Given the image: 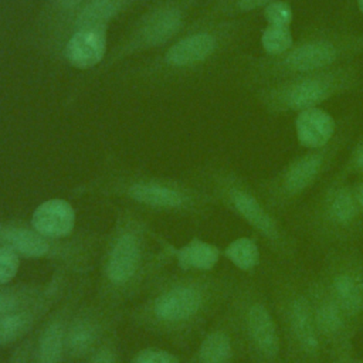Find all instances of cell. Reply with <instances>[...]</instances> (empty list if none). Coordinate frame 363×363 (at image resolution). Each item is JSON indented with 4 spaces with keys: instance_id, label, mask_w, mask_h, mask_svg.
I'll return each mask as SVG.
<instances>
[{
    "instance_id": "603a6c76",
    "label": "cell",
    "mask_w": 363,
    "mask_h": 363,
    "mask_svg": "<svg viewBox=\"0 0 363 363\" xmlns=\"http://www.w3.org/2000/svg\"><path fill=\"white\" fill-rule=\"evenodd\" d=\"M119 0H94L79 14L77 23L81 28L102 27L118 10Z\"/></svg>"
},
{
    "instance_id": "8fae6325",
    "label": "cell",
    "mask_w": 363,
    "mask_h": 363,
    "mask_svg": "<svg viewBox=\"0 0 363 363\" xmlns=\"http://www.w3.org/2000/svg\"><path fill=\"white\" fill-rule=\"evenodd\" d=\"M206 295L196 286H177L162 294L155 302V313L164 320H184L199 313Z\"/></svg>"
},
{
    "instance_id": "4316f807",
    "label": "cell",
    "mask_w": 363,
    "mask_h": 363,
    "mask_svg": "<svg viewBox=\"0 0 363 363\" xmlns=\"http://www.w3.org/2000/svg\"><path fill=\"white\" fill-rule=\"evenodd\" d=\"M27 326V318L21 313H6L0 316V343H7L18 337Z\"/></svg>"
},
{
    "instance_id": "83f0119b",
    "label": "cell",
    "mask_w": 363,
    "mask_h": 363,
    "mask_svg": "<svg viewBox=\"0 0 363 363\" xmlns=\"http://www.w3.org/2000/svg\"><path fill=\"white\" fill-rule=\"evenodd\" d=\"M339 172L347 179L350 176L363 177V135H360V138L354 142Z\"/></svg>"
},
{
    "instance_id": "484cf974",
    "label": "cell",
    "mask_w": 363,
    "mask_h": 363,
    "mask_svg": "<svg viewBox=\"0 0 363 363\" xmlns=\"http://www.w3.org/2000/svg\"><path fill=\"white\" fill-rule=\"evenodd\" d=\"M267 24L291 27L294 23V9L288 0H274L262 9Z\"/></svg>"
},
{
    "instance_id": "277c9868",
    "label": "cell",
    "mask_w": 363,
    "mask_h": 363,
    "mask_svg": "<svg viewBox=\"0 0 363 363\" xmlns=\"http://www.w3.org/2000/svg\"><path fill=\"white\" fill-rule=\"evenodd\" d=\"M362 82V69L353 61L259 85L257 99L271 115L298 113L318 108L335 96L353 92L360 88Z\"/></svg>"
},
{
    "instance_id": "e575fe53",
    "label": "cell",
    "mask_w": 363,
    "mask_h": 363,
    "mask_svg": "<svg viewBox=\"0 0 363 363\" xmlns=\"http://www.w3.org/2000/svg\"><path fill=\"white\" fill-rule=\"evenodd\" d=\"M330 363H363V360L356 354V352L349 353V354H342L329 359Z\"/></svg>"
},
{
    "instance_id": "4fadbf2b",
    "label": "cell",
    "mask_w": 363,
    "mask_h": 363,
    "mask_svg": "<svg viewBox=\"0 0 363 363\" xmlns=\"http://www.w3.org/2000/svg\"><path fill=\"white\" fill-rule=\"evenodd\" d=\"M75 221L72 207L64 200H48L40 204L33 214V227L43 237H64L71 233Z\"/></svg>"
},
{
    "instance_id": "4dcf8cb0",
    "label": "cell",
    "mask_w": 363,
    "mask_h": 363,
    "mask_svg": "<svg viewBox=\"0 0 363 363\" xmlns=\"http://www.w3.org/2000/svg\"><path fill=\"white\" fill-rule=\"evenodd\" d=\"M271 1L274 0H230L228 9L234 13H250L255 10H262Z\"/></svg>"
},
{
    "instance_id": "836d02e7",
    "label": "cell",
    "mask_w": 363,
    "mask_h": 363,
    "mask_svg": "<svg viewBox=\"0 0 363 363\" xmlns=\"http://www.w3.org/2000/svg\"><path fill=\"white\" fill-rule=\"evenodd\" d=\"M89 363H113V354L111 350L102 349L91 359Z\"/></svg>"
},
{
    "instance_id": "44dd1931",
    "label": "cell",
    "mask_w": 363,
    "mask_h": 363,
    "mask_svg": "<svg viewBox=\"0 0 363 363\" xmlns=\"http://www.w3.org/2000/svg\"><path fill=\"white\" fill-rule=\"evenodd\" d=\"M225 257L240 269L252 271L259 264V250L254 238L241 237L225 248Z\"/></svg>"
},
{
    "instance_id": "d6986e66",
    "label": "cell",
    "mask_w": 363,
    "mask_h": 363,
    "mask_svg": "<svg viewBox=\"0 0 363 363\" xmlns=\"http://www.w3.org/2000/svg\"><path fill=\"white\" fill-rule=\"evenodd\" d=\"M6 247L24 257H41L48 251V244L41 234L30 230H9L3 234Z\"/></svg>"
},
{
    "instance_id": "ffe728a7",
    "label": "cell",
    "mask_w": 363,
    "mask_h": 363,
    "mask_svg": "<svg viewBox=\"0 0 363 363\" xmlns=\"http://www.w3.org/2000/svg\"><path fill=\"white\" fill-rule=\"evenodd\" d=\"M129 193L135 200L147 206L176 207L183 203V197L177 191L159 184L138 183L130 187Z\"/></svg>"
},
{
    "instance_id": "1f68e13d",
    "label": "cell",
    "mask_w": 363,
    "mask_h": 363,
    "mask_svg": "<svg viewBox=\"0 0 363 363\" xmlns=\"http://www.w3.org/2000/svg\"><path fill=\"white\" fill-rule=\"evenodd\" d=\"M352 191H353L354 201H356V204H357V207H359V210L363 216V179L352 183Z\"/></svg>"
},
{
    "instance_id": "e0dca14e",
    "label": "cell",
    "mask_w": 363,
    "mask_h": 363,
    "mask_svg": "<svg viewBox=\"0 0 363 363\" xmlns=\"http://www.w3.org/2000/svg\"><path fill=\"white\" fill-rule=\"evenodd\" d=\"M218 257H220V251L217 247L200 240L190 241L177 252L179 264L184 269H189V268L203 269V271L211 269L217 264Z\"/></svg>"
},
{
    "instance_id": "f546056e",
    "label": "cell",
    "mask_w": 363,
    "mask_h": 363,
    "mask_svg": "<svg viewBox=\"0 0 363 363\" xmlns=\"http://www.w3.org/2000/svg\"><path fill=\"white\" fill-rule=\"evenodd\" d=\"M133 363H177L176 357L160 349H145L133 360Z\"/></svg>"
},
{
    "instance_id": "9a60e30c",
    "label": "cell",
    "mask_w": 363,
    "mask_h": 363,
    "mask_svg": "<svg viewBox=\"0 0 363 363\" xmlns=\"http://www.w3.org/2000/svg\"><path fill=\"white\" fill-rule=\"evenodd\" d=\"M139 244L138 240L130 235H122L112 248L108 262V277L116 284L126 282L136 271L139 264Z\"/></svg>"
},
{
    "instance_id": "52a82bcc",
    "label": "cell",
    "mask_w": 363,
    "mask_h": 363,
    "mask_svg": "<svg viewBox=\"0 0 363 363\" xmlns=\"http://www.w3.org/2000/svg\"><path fill=\"white\" fill-rule=\"evenodd\" d=\"M237 325L255 363H286L282 339L268 295L248 282L235 301Z\"/></svg>"
},
{
    "instance_id": "8d00e7d4",
    "label": "cell",
    "mask_w": 363,
    "mask_h": 363,
    "mask_svg": "<svg viewBox=\"0 0 363 363\" xmlns=\"http://www.w3.org/2000/svg\"><path fill=\"white\" fill-rule=\"evenodd\" d=\"M357 7H359V11L363 14V0H357Z\"/></svg>"
},
{
    "instance_id": "f1b7e54d",
    "label": "cell",
    "mask_w": 363,
    "mask_h": 363,
    "mask_svg": "<svg viewBox=\"0 0 363 363\" xmlns=\"http://www.w3.org/2000/svg\"><path fill=\"white\" fill-rule=\"evenodd\" d=\"M18 269L17 254L9 247H0V284L9 282Z\"/></svg>"
},
{
    "instance_id": "9c48e42d",
    "label": "cell",
    "mask_w": 363,
    "mask_h": 363,
    "mask_svg": "<svg viewBox=\"0 0 363 363\" xmlns=\"http://www.w3.org/2000/svg\"><path fill=\"white\" fill-rule=\"evenodd\" d=\"M305 286L311 302L313 322L328 359L356 352L354 337L357 333L329 295L318 274L309 277L305 275Z\"/></svg>"
},
{
    "instance_id": "cb8c5ba5",
    "label": "cell",
    "mask_w": 363,
    "mask_h": 363,
    "mask_svg": "<svg viewBox=\"0 0 363 363\" xmlns=\"http://www.w3.org/2000/svg\"><path fill=\"white\" fill-rule=\"evenodd\" d=\"M62 329L58 323L50 325L40 339L38 363H57L62 352Z\"/></svg>"
},
{
    "instance_id": "5b68a950",
    "label": "cell",
    "mask_w": 363,
    "mask_h": 363,
    "mask_svg": "<svg viewBox=\"0 0 363 363\" xmlns=\"http://www.w3.org/2000/svg\"><path fill=\"white\" fill-rule=\"evenodd\" d=\"M353 133L350 116L339 119L333 139L319 149H311L291 159L279 172L258 184V193L278 217L289 211L332 167Z\"/></svg>"
},
{
    "instance_id": "d4e9b609",
    "label": "cell",
    "mask_w": 363,
    "mask_h": 363,
    "mask_svg": "<svg viewBox=\"0 0 363 363\" xmlns=\"http://www.w3.org/2000/svg\"><path fill=\"white\" fill-rule=\"evenodd\" d=\"M94 328L88 322H78L68 332L67 346L71 353L81 354L91 347V345L94 343Z\"/></svg>"
},
{
    "instance_id": "7402d4cb",
    "label": "cell",
    "mask_w": 363,
    "mask_h": 363,
    "mask_svg": "<svg viewBox=\"0 0 363 363\" xmlns=\"http://www.w3.org/2000/svg\"><path fill=\"white\" fill-rule=\"evenodd\" d=\"M261 47L268 57H278L286 52L295 43L291 27L267 24L261 33Z\"/></svg>"
},
{
    "instance_id": "7c38bea8",
    "label": "cell",
    "mask_w": 363,
    "mask_h": 363,
    "mask_svg": "<svg viewBox=\"0 0 363 363\" xmlns=\"http://www.w3.org/2000/svg\"><path fill=\"white\" fill-rule=\"evenodd\" d=\"M106 47L104 27L79 28L68 41L65 55L78 68L95 65L104 57Z\"/></svg>"
},
{
    "instance_id": "ac0fdd59",
    "label": "cell",
    "mask_w": 363,
    "mask_h": 363,
    "mask_svg": "<svg viewBox=\"0 0 363 363\" xmlns=\"http://www.w3.org/2000/svg\"><path fill=\"white\" fill-rule=\"evenodd\" d=\"M180 26L182 17L177 10H162L156 13L146 24L143 30V38L147 44L159 45L176 34Z\"/></svg>"
},
{
    "instance_id": "30bf717a",
    "label": "cell",
    "mask_w": 363,
    "mask_h": 363,
    "mask_svg": "<svg viewBox=\"0 0 363 363\" xmlns=\"http://www.w3.org/2000/svg\"><path fill=\"white\" fill-rule=\"evenodd\" d=\"M339 121L322 108H311L296 113L295 135L298 143L306 150L328 145L336 135Z\"/></svg>"
},
{
    "instance_id": "6da1fadb",
    "label": "cell",
    "mask_w": 363,
    "mask_h": 363,
    "mask_svg": "<svg viewBox=\"0 0 363 363\" xmlns=\"http://www.w3.org/2000/svg\"><path fill=\"white\" fill-rule=\"evenodd\" d=\"M268 298L286 363H326L328 354L313 322L305 275L291 264L272 268Z\"/></svg>"
},
{
    "instance_id": "d590c367",
    "label": "cell",
    "mask_w": 363,
    "mask_h": 363,
    "mask_svg": "<svg viewBox=\"0 0 363 363\" xmlns=\"http://www.w3.org/2000/svg\"><path fill=\"white\" fill-rule=\"evenodd\" d=\"M82 0H61V4L64 6V7H74V6H77L78 3H81Z\"/></svg>"
},
{
    "instance_id": "2e32d148",
    "label": "cell",
    "mask_w": 363,
    "mask_h": 363,
    "mask_svg": "<svg viewBox=\"0 0 363 363\" xmlns=\"http://www.w3.org/2000/svg\"><path fill=\"white\" fill-rule=\"evenodd\" d=\"M235 346L233 335L227 328L211 330L199 349V363H231Z\"/></svg>"
},
{
    "instance_id": "ba28073f",
    "label": "cell",
    "mask_w": 363,
    "mask_h": 363,
    "mask_svg": "<svg viewBox=\"0 0 363 363\" xmlns=\"http://www.w3.org/2000/svg\"><path fill=\"white\" fill-rule=\"evenodd\" d=\"M318 277L359 333L363 329V254L354 245L328 250Z\"/></svg>"
},
{
    "instance_id": "8992f818",
    "label": "cell",
    "mask_w": 363,
    "mask_h": 363,
    "mask_svg": "<svg viewBox=\"0 0 363 363\" xmlns=\"http://www.w3.org/2000/svg\"><path fill=\"white\" fill-rule=\"evenodd\" d=\"M220 193L225 204L261 237L279 262L296 264L299 247L295 235L268 208L258 191L251 190L238 177L227 176L221 179Z\"/></svg>"
},
{
    "instance_id": "d6a6232c",
    "label": "cell",
    "mask_w": 363,
    "mask_h": 363,
    "mask_svg": "<svg viewBox=\"0 0 363 363\" xmlns=\"http://www.w3.org/2000/svg\"><path fill=\"white\" fill-rule=\"evenodd\" d=\"M14 306H16V299L13 296L0 294V316L13 311Z\"/></svg>"
},
{
    "instance_id": "5bb4252c",
    "label": "cell",
    "mask_w": 363,
    "mask_h": 363,
    "mask_svg": "<svg viewBox=\"0 0 363 363\" xmlns=\"http://www.w3.org/2000/svg\"><path fill=\"white\" fill-rule=\"evenodd\" d=\"M218 37L213 33L204 31L189 35L174 44L166 55V60L172 65H191L211 57L218 48Z\"/></svg>"
},
{
    "instance_id": "3957f363",
    "label": "cell",
    "mask_w": 363,
    "mask_h": 363,
    "mask_svg": "<svg viewBox=\"0 0 363 363\" xmlns=\"http://www.w3.org/2000/svg\"><path fill=\"white\" fill-rule=\"evenodd\" d=\"M296 228L325 251L354 245L363 235V216L349 179L340 172L332 174L301 211Z\"/></svg>"
},
{
    "instance_id": "7a4b0ae2",
    "label": "cell",
    "mask_w": 363,
    "mask_h": 363,
    "mask_svg": "<svg viewBox=\"0 0 363 363\" xmlns=\"http://www.w3.org/2000/svg\"><path fill=\"white\" fill-rule=\"evenodd\" d=\"M362 55L363 33L319 27L295 40L286 52L257 58L251 67V78L259 86L291 75L353 62Z\"/></svg>"
}]
</instances>
